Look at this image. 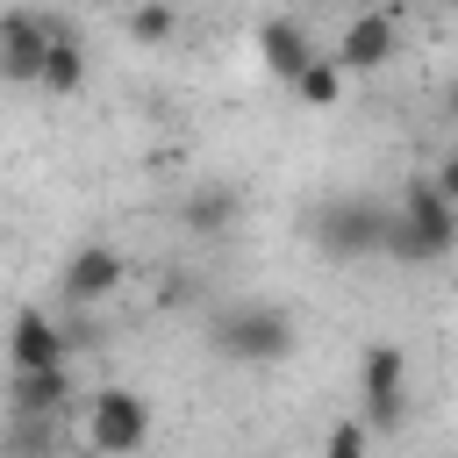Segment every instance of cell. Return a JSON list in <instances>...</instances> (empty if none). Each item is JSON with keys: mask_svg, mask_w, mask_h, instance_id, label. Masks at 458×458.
Returning a JSON list of instances; mask_svg holds the SVG:
<instances>
[{"mask_svg": "<svg viewBox=\"0 0 458 458\" xmlns=\"http://www.w3.org/2000/svg\"><path fill=\"white\" fill-rule=\"evenodd\" d=\"M50 14L36 7H0V86H36L50 57Z\"/></svg>", "mask_w": 458, "mask_h": 458, "instance_id": "8", "label": "cell"}, {"mask_svg": "<svg viewBox=\"0 0 458 458\" xmlns=\"http://www.w3.org/2000/svg\"><path fill=\"white\" fill-rule=\"evenodd\" d=\"M329 57H336V72H344V79L386 72V64L401 57V14H394V7H365V14H351Z\"/></svg>", "mask_w": 458, "mask_h": 458, "instance_id": "6", "label": "cell"}, {"mask_svg": "<svg viewBox=\"0 0 458 458\" xmlns=\"http://www.w3.org/2000/svg\"><path fill=\"white\" fill-rule=\"evenodd\" d=\"M365 451H372V429H365L358 415L329 422V437H322V458H365Z\"/></svg>", "mask_w": 458, "mask_h": 458, "instance_id": "16", "label": "cell"}, {"mask_svg": "<svg viewBox=\"0 0 458 458\" xmlns=\"http://www.w3.org/2000/svg\"><path fill=\"white\" fill-rule=\"evenodd\" d=\"M315 7H322V0H315Z\"/></svg>", "mask_w": 458, "mask_h": 458, "instance_id": "19", "label": "cell"}, {"mask_svg": "<svg viewBox=\"0 0 458 458\" xmlns=\"http://www.w3.org/2000/svg\"><path fill=\"white\" fill-rule=\"evenodd\" d=\"M429 186H437V193H444V200L458 208V150H444V157H437V172H429Z\"/></svg>", "mask_w": 458, "mask_h": 458, "instance_id": "17", "label": "cell"}, {"mask_svg": "<svg viewBox=\"0 0 458 458\" xmlns=\"http://www.w3.org/2000/svg\"><path fill=\"white\" fill-rule=\"evenodd\" d=\"M315 243H322V258H379L386 250V208L379 200H329L322 215H315Z\"/></svg>", "mask_w": 458, "mask_h": 458, "instance_id": "5", "label": "cell"}, {"mask_svg": "<svg viewBox=\"0 0 458 458\" xmlns=\"http://www.w3.org/2000/svg\"><path fill=\"white\" fill-rule=\"evenodd\" d=\"M86 444L93 458H136L150 444V401L136 386H100L86 408Z\"/></svg>", "mask_w": 458, "mask_h": 458, "instance_id": "4", "label": "cell"}, {"mask_svg": "<svg viewBox=\"0 0 458 458\" xmlns=\"http://www.w3.org/2000/svg\"><path fill=\"white\" fill-rule=\"evenodd\" d=\"M301 344V322L272 301H236L215 315V358L229 365H286Z\"/></svg>", "mask_w": 458, "mask_h": 458, "instance_id": "2", "label": "cell"}, {"mask_svg": "<svg viewBox=\"0 0 458 458\" xmlns=\"http://www.w3.org/2000/svg\"><path fill=\"white\" fill-rule=\"evenodd\" d=\"M236 215H243V193L215 179V186H193V193H186L179 229H186V236H229V229H236Z\"/></svg>", "mask_w": 458, "mask_h": 458, "instance_id": "12", "label": "cell"}, {"mask_svg": "<svg viewBox=\"0 0 458 458\" xmlns=\"http://www.w3.org/2000/svg\"><path fill=\"white\" fill-rule=\"evenodd\" d=\"M7 408H14V422H57L72 408V365H57V372H14L7 379Z\"/></svg>", "mask_w": 458, "mask_h": 458, "instance_id": "11", "label": "cell"}, {"mask_svg": "<svg viewBox=\"0 0 458 458\" xmlns=\"http://www.w3.org/2000/svg\"><path fill=\"white\" fill-rule=\"evenodd\" d=\"M344 86H351V79H344V72H336V57L322 50V57H315V64H308V72L293 79V100L322 114V107H336V100H344Z\"/></svg>", "mask_w": 458, "mask_h": 458, "instance_id": "14", "label": "cell"}, {"mask_svg": "<svg viewBox=\"0 0 458 458\" xmlns=\"http://www.w3.org/2000/svg\"><path fill=\"white\" fill-rule=\"evenodd\" d=\"M451 122H458V79H451Z\"/></svg>", "mask_w": 458, "mask_h": 458, "instance_id": "18", "label": "cell"}, {"mask_svg": "<svg viewBox=\"0 0 458 458\" xmlns=\"http://www.w3.org/2000/svg\"><path fill=\"white\" fill-rule=\"evenodd\" d=\"M122 279H129V258L114 243H79L64 258V272H57V301L64 308H100V301L122 293Z\"/></svg>", "mask_w": 458, "mask_h": 458, "instance_id": "7", "label": "cell"}, {"mask_svg": "<svg viewBox=\"0 0 458 458\" xmlns=\"http://www.w3.org/2000/svg\"><path fill=\"white\" fill-rule=\"evenodd\" d=\"M50 100H72L79 86H86V43H79V29L72 21H57L50 29V57H43V79H36Z\"/></svg>", "mask_w": 458, "mask_h": 458, "instance_id": "13", "label": "cell"}, {"mask_svg": "<svg viewBox=\"0 0 458 458\" xmlns=\"http://www.w3.org/2000/svg\"><path fill=\"white\" fill-rule=\"evenodd\" d=\"M322 50H315V36L301 29V21H286V14H272V21H258V64L272 72V79H301L308 64H315Z\"/></svg>", "mask_w": 458, "mask_h": 458, "instance_id": "10", "label": "cell"}, {"mask_svg": "<svg viewBox=\"0 0 458 458\" xmlns=\"http://www.w3.org/2000/svg\"><path fill=\"white\" fill-rule=\"evenodd\" d=\"M7 365H14V372H57V365H72L64 322H57L50 308H21V315L7 322Z\"/></svg>", "mask_w": 458, "mask_h": 458, "instance_id": "9", "label": "cell"}, {"mask_svg": "<svg viewBox=\"0 0 458 458\" xmlns=\"http://www.w3.org/2000/svg\"><path fill=\"white\" fill-rule=\"evenodd\" d=\"M129 36L150 43V50L172 43V36H179V7H172V0H136V7H129Z\"/></svg>", "mask_w": 458, "mask_h": 458, "instance_id": "15", "label": "cell"}, {"mask_svg": "<svg viewBox=\"0 0 458 458\" xmlns=\"http://www.w3.org/2000/svg\"><path fill=\"white\" fill-rule=\"evenodd\" d=\"M358 401H365V429H401L408 422V351L401 344H365L358 358Z\"/></svg>", "mask_w": 458, "mask_h": 458, "instance_id": "3", "label": "cell"}, {"mask_svg": "<svg viewBox=\"0 0 458 458\" xmlns=\"http://www.w3.org/2000/svg\"><path fill=\"white\" fill-rule=\"evenodd\" d=\"M458 250V208L429 186V172L422 179H408L401 186V200L386 208V250L379 258H401V265H437V258H451Z\"/></svg>", "mask_w": 458, "mask_h": 458, "instance_id": "1", "label": "cell"}]
</instances>
